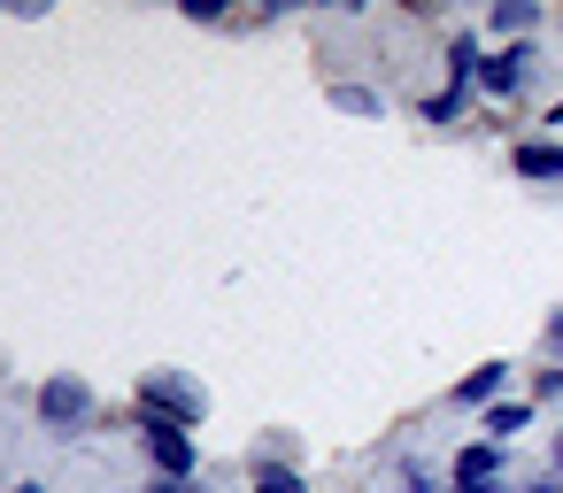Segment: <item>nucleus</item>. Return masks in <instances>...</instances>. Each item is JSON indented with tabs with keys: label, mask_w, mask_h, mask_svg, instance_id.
<instances>
[{
	"label": "nucleus",
	"mask_w": 563,
	"mask_h": 493,
	"mask_svg": "<svg viewBox=\"0 0 563 493\" xmlns=\"http://www.w3.org/2000/svg\"><path fill=\"white\" fill-rule=\"evenodd\" d=\"M140 432H147V455H155L163 485H186L194 478V432H178V424H140Z\"/></svg>",
	"instance_id": "7ed1b4c3"
},
{
	"label": "nucleus",
	"mask_w": 563,
	"mask_h": 493,
	"mask_svg": "<svg viewBox=\"0 0 563 493\" xmlns=\"http://www.w3.org/2000/svg\"><path fill=\"white\" fill-rule=\"evenodd\" d=\"M501 385H509V362H478L448 401H455V408H494V401H501Z\"/></svg>",
	"instance_id": "39448f33"
},
{
	"label": "nucleus",
	"mask_w": 563,
	"mask_h": 493,
	"mask_svg": "<svg viewBox=\"0 0 563 493\" xmlns=\"http://www.w3.org/2000/svg\"><path fill=\"white\" fill-rule=\"evenodd\" d=\"M532 24H540V9H532V0H501V9L486 16V32H501L509 47H517V40H532Z\"/></svg>",
	"instance_id": "1a4fd4ad"
},
{
	"label": "nucleus",
	"mask_w": 563,
	"mask_h": 493,
	"mask_svg": "<svg viewBox=\"0 0 563 493\" xmlns=\"http://www.w3.org/2000/svg\"><path fill=\"white\" fill-rule=\"evenodd\" d=\"M525 63H532V40H517V47H501V55H486V70H478V86L501 101V93H517L525 86Z\"/></svg>",
	"instance_id": "20e7f679"
},
{
	"label": "nucleus",
	"mask_w": 563,
	"mask_h": 493,
	"mask_svg": "<svg viewBox=\"0 0 563 493\" xmlns=\"http://www.w3.org/2000/svg\"><path fill=\"white\" fill-rule=\"evenodd\" d=\"M525 424H532L525 401H494V408H486V432H494V439H509V432H525Z\"/></svg>",
	"instance_id": "9d476101"
},
{
	"label": "nucleus",
	"mask_w": 563,
	"mask_h": 493,
	"mask_svg": "<svg viewBox=\"0 0 563 493\" xmlns=\"http://www.w3.org/2000/svg\"><path fill=\"white\" fill-rule=\"evenodd\" d=\"M463 101H471V93H448V86H440V93L424 101V124H455V116H463Z\"/></svg>",
	"instance_id": "f8f14e48"
},
{
	"label": "nucleus",
	"mask_w": 563,
	"mask_h": 493,
	"mask_svg": "<svg viewBox=\"0 0 563 493\" xmlns=\"http://www.w3.org/2000/svg\"><path fill=\"white\" fill-rule=\"evenodd\" d=\"M509 170H517V178H563V147H555V139H525V147L509 155Z\"/></svg>",
	"instance_id": "6e6552de"
},
{
	"label": "nucleus",
	"mask_w": 563,
	"mask_h": 493,
	"mask_svg": "<svg viewBox=\"0 0 563 493\" xmlns=\"http://www.w3.org/2000/svg\"><path fill=\"white\" fill-rule=\"evenodd\" d=\"M494 478H501V447H494V439H471V447L455 455V485H471V493H486Z\"/></svg>",
	"instance_id": "423d86ee"
},
{
	"label": "nucleus",
	"mask_w": 563,
	"mask_h": 493,
	"mask_svg": "<svg viewBox=\"0 0 563 493\" xmlns=\"http://www.w3.org/2000/svg\"><path fill=\"white\" fill-rule=\"evenodd\" d=\"M40 424H47V432H86V424H93V385L70 378V370H55V378L40 385Z\"/></svg>",
	"instance_id": "f03ea898"
},
{
	"label": "nucleus",
	"mask_w": 563,
	"mask_h": 493,
	"mask_svg": "<svg viewBox=\"0 0 563 493\" xmlns=\"http://www.w3.org/2000/svg\"><path fill=\"white\" fill-rule=\"evenodd\" d=\"M16 493H47V485H16Z\"/></svg>",
	"instance_id": "dca6fc26"
},
{
	"label": "nucleus",
	"mask_w": 563,
	"mask_h": 493,
	"mask_svg": "<svg viewBox=\"0 0 563 493\" xmlns=\"http://www.w3.org/2000/svg\"><path fill=\"white\" fill-rule=\"evenodd\" d=\"M548 124H563V101H555V109H548Z\"/></svg>",
	"instance_id": "4468645a"
},
{
	"label": "nucleus",
	"mask_w": 563,
	"mask_h": 493,
	"mask_svg": "<svg viewBox=\"0 0 563 493\" xmlns=\"http://www.w3.org/2000/svg\"><path fill=\"white\" fill-rule=\"evenodd\" d=\"M255 493H309V478L286 470V462H263V470H255Z\"/></svg>",
	"instance_id": "9b49d317"
},
{
	"label": "nucleus",
	"mask_w": 563,
	"mask_h": 493,
	"mask_svg": "<svg viewBox=\"0 0 563 493\" xmlns=\"http://www.w3.org/2000/svg\"><path fill=\"white\" fill-rule=\"evenodd\" d=\"M548 347L563 355V309H548Z\"/></svg>",
	"instance_id": "ddd939ff"
},
{
	"label": "nucleus",
	"mask_w": 563,
	"mask_h": 493,
	"mask_svg": "<svg viewBox=\"0 0 563 493\" xmlns=\"http://www.w3.org/2000/svg\"><path fill=\"white\" fill-rule=\"evenodd\" d=\"M555 493H563V478H555Z\"/></svg>",
	"instance_id": "6ab92c4d"
},
{
	"label": "nucleus",
	"mask_w": 563,
	"mask_h": 493,
	"mask_svg": "<svg viewBox=\"0 0 563 493\" xmlns=\"http://www.w3.org/2000/svg\"><path fill=\"white\" fill-rule=\"evenodd\" d=\"M478 70H486V63H478V40H471V32H455V40H448V93H471V86H478Z\"/></svg>",
	"instance_id": "0eeeda50"
},
{
	"label": "nucleus",
	"mask_w": 563,
	"mask_h": 493,
	"mask_svg": "<svg viewBox=\"0 0 563 493\" xmlns=\"http://www.w3.org/2000/svg\"><path fill=\"white\" fill-rule=\"evenodd\" d=\"M209 416V393L186 378V370H147L140 378V424H178V432H194Z\"/></svg>",
	"instance_id": "f257e3e1"
},
{
	"label": "nucleus",
	"mask_w": 563,
	"mask_h": 493,
	"mask_svg": "<svg viewBox=\"0 0 563 493\" xmlns=\"http://www.w3.org/2000/svg\"><path fill=\"white\" fill-rule=\"evenodd\" d=\"M555 470H563V439H555Z\"/></svg>",
	"instance_id": "f3484780"
},
{
	"label": "nucleus",
	"mask_w": 563,
	"mask_h": 493,
	"mask_svg": "<svg viewBox=\"0 0 563 493\" xmlns=\"http://www.w3.org/2000/svg\"><path fill=\"white\" fill-rule=\"evenodd\" d=\"M155 493H194V485H155Z\"/></svg>",
	"instance_id": "2eb2a0df"
},
{
	"label": "nucleus",
	"mask_w": 563,
	"mask_h": 493,
	"mask_svg": "<svg viewBox=\"0 0 563 493\" xmlns=\"http://www.w3.org/2000/svg\"><path fill=\"white\" fill-rule=\"evenodd\" d=\"M448 493H471V485H448Z\"/></svg>",
	"instance_id": "a211bd4d"
}]
</instances>
